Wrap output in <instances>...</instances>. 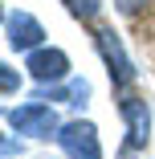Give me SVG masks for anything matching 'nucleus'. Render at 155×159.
I'll return each instance as SVG.
<instances>
[{
    "label": "nucleus",
    "instance_id": "1",
    "mask_svg": "<svg viewBox=\"0 0 155 159\" xmlns=\"http://www.w3.org/2000/svg\"><path fill=\"white\" fill-rule=\"evenodd\" d=\"M8 126L16 135H29V139H57V131H61V122H57V110L49 106V102H21V106H12L8 114Z\"/></svg>",
    "mask_w": 155,
    "mask_h": 159
},
{
    "label": "nucleus",
    "instance_id": "2",
    "mask_svg": "<svg viewBox=\"0 0 155 159\" xmlns=\"http://www.w3.org/2000/svg\"><path fill=\"white\" fill-rule=\"evenodd\" d=\"M94 45H98V53H102V61H106V70H110L114 90L127 94V90L135 86V78H139V74H135V66H131L127 49H122L118 33H114V29H98V33H94Z\"/></svg>",
    "mask_w": 155,
    "mask_h": 159
},
{
    "label": "nucleus",
    "instance_id": "3",
    "mask_svg": "<svg viewBox=\"0 0 155 159\" xmlns=\"http://www.w3.org/2000/svg\"><path fill=\"white\" fill-rule=\"evenodd\" d=\"M57 143L70 159H102V139H98V126L90 118H74V122H61Z\"/></svg>",
    "mask_w": 155,
    "mask_h": 159
},
{
    "label": "nucleus",
    "instance_id": "4",
    "mask_svg": "<svg viewBox=\"0 0 155 159\" xmlns=\"http://www.w3.org/2000/svg\"><path fill=\"white\" fill-rule=\"evenodd\" d=\"M4 41L16 49V53H33L45 45V29L37 16H29V12H8L4 16Z\"/></svg>",
    "mask_w": 155,
    "mask_h": 159
},
{
    "label": "nucleus",
    "instance_id": "5",
    "mask_svg": "<svg viewBox=\"0 0 155 159\" xmlns=\"http://www.w3.org/2000/svg\"><path fill=\"white\" fill-rule=\"evenodd\" d=\"M118 110H122V122H127V147L143 151L151 139V106L143 98H135V94H122Z\"/></svg>",
    "mask_w": 155,
    "mask_h": 159
},
{
    "label": "nucleus",
    "instance_id": "6",
    "mask_svg": "<svg viewBox=\"0 0 155 159\" xmlns=\"http://www.w3.org/2000/svg\"><path fill=\"white\" fill-rule=\"evenodd\" d=\"M25 70L33 74L41 86L45 82H66L70 78V57L61 53V49H53V45H41V49H33L25 57Z\"/></svg>",
    "mask_w": 155,
    "mask_h": 159
},
{
    "label": "nucleus",
    "instance_id": "7",
    "mask_svg": "<svg viewBox=\"0 0 155 159\" xmlns=\"http://www.w3.org/2000/svg\"><path fill=\"white\" fill-rule=\"evenodd\" d=\"M41 102H66V106H82L90 98V82L86 78H70V82H45L37 90Z\"/></svg>",
    "mask_w": 155,
    "mask_h": 159
},
{
    "label": "nucleus",
    "instance_id": "8",
    "mask_svg": "<svg viewBox=\"0 0 155 159\" xmlns=\"http://www.w3.org/2000/svg\"><path fill=\"white\" fill-rule=\"evenodd\" d=\"M61 4L70 8V16H78V20H98V12H102V0H61Z\"/></svg>",
    "mask_w": 155,
    "mask_h": 159
},
{
    "label": "nucleus",
    "instance_id": "9",
    "mask_svg": "<svg viewBox=\"0 0 155 159\" xmlns=\"http://www.w3.org/2000/svg\"><path fill=\"white\" fill-rule=\"evenodd\" d=\"M0 86H4V94H16V86H21V74H16L12 66H0Z\"/></svg>",
    "mask_w": 155,
    "mask_h": 159
},
{
    "label": "nucleus",
    "instance_id": "10",
    "mask_svg": "<svg viewBox=\"0 0 155 159\" xmlns=\"http://www.w3.org/2000/svg\"><path fill=\"white\" fill-rule=\"evenodd\" d=\"M143 4H147V0H114V8H118V12H139Z\"/></svg>",
    "mask_w": 155,
    "mask_h": 159
},
{
    "label": "nucleus",
    "instance_id": "11",
    "mask_svg": "<svg viewBox=\"0 0 155 159\" xmlns=\"http://www.w3.org/2000/svg\"><path fill=\"white\" fill-rule=\"evenodd\" d=\"M118 159H135V147H122V151H118Z\"/></svg>",
    "mask_w": 155,
    "mask_h": 159
}]
</instances>
